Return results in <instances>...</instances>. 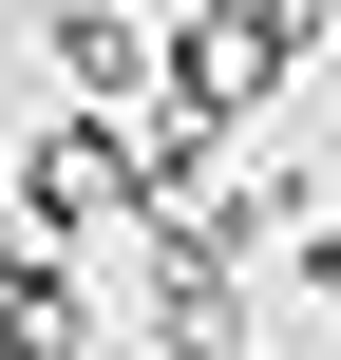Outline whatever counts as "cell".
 Segmentation results:
<instances>
[{"label": "cell", "instance_id": "1", "mask_svg": "<svg viewBox=\"0 0 341 360\" xmlns=\"http://www.w3.org/2000/svg\"><path fill=\"white\" fill-rule=\"evenodd\" d=\"M133 209H152V171H133V133H114V114H57V133L19 152V228H38V247L133 228Z\"/></svg>", "mask_w": 341, "mask_h": 360}, {"label": "cell", "instance_id": "2", "mask_svg": "<svg viewBox=\"0 0 341 360\" xmlns=\"http://www.w3.org/2000/svg\"><path fill=\"white\" fill-rule=\"evenodd\" d=\"M38 57H57L95 114H114V95H152V19H133V0H57V19H38Z\"/></svg>", "mask_w": 341, "mask_h": 360}, {"label": "cell", "instance_id": "3", "mask_svg": "<svg viewBox=\"0 0 341 360\" xmlns=\"http://www.w3.org/2000/svg\"><path fill=\"white\" fill-rule=\"evenodd\" d=\"M0 360H76V285L38 228H0Z\"/></svg>", "mask_w": 341, "mask_h": 360}, {"label": "cell", "instance_id": "4", "mask_svg": "<svg viewBox=\"0 0 341 360\" xmlns=\"http://www.w3.org/2000/svg\"><path fill=\"white\" fill-rule=\"evenodd\" d=\"M304 304H341V228H304Z\"/></svg>", "mask_w": 341, "mask_h": 360}, {"label": "cell", "instance_id": "5", "mask_svg": "<svg viewBox=\"0 0 341 360\" xmlns=\"http://www.w3.org/2000/svg\"><path fill=\"white\" fill-rule=\"evenodd\" d=\"M152 360H228V323H171V342H152Z\"/></svg>", "mask_w": 341, "mask_h": 360}]
</instances>
